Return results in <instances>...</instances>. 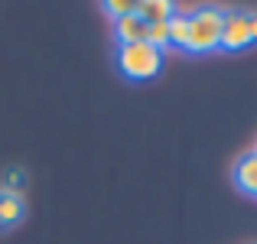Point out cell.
Wrapping results in <instances>:
<instances>
[{"instance_id":"cell-10","label":"cell","mask_w":257,"mask_h":244,"mask_svg":"<svg viewBox=\"0 0 257 244\" xmlns=\"http://www.w3.org/2000/svg\"><path fill=\"white\" fill-rule=\"evenodd\" d=\"M23 189H26V173H23V169H7L0 192H7V195H23Z\"/></svg>"},{"instance_id":"cell-2","label":"cell","mask_w":257,"mask_h":244,"mask_svg":"<svg viewBox=\"0 0 257 244\" xmlns=\"http://www.w3.org/2000/svg\"><path fill=\"white\" fill-rule=\"evenodd\" d=\"M117 69L131 81H150L163 69V52H157L150 43H131L117 46Z\"/></svg>"},{"instance_id":"cell-7","label":"cell","mask_w":257,"mask_h":244,"mask_svg":"<svg viewBox=\"0 0 257 244\" xmlns=\"http://www.w3.org/2000/svg\"><path fill=\"white\" fill-rule=\"evenodd\" d=\"M26 215V205H23V195H7L0 192V228H13L20 225Z\"/></svg>"},{"instance_id":"cell-9","label":"cell","mask_w":257,"mask_h":244,"mask_svg":"<svg viewBox=\"0 0 257 244\" xmlns=\"http://www.w3.org/2000/svg\"><path fill=\"white\" fill-rule=\"evenodd\" d=\"M147 43L157 52H166L170 49V23H153L150 30H147Z\"/></svg>"},{"instance_id":"cell-12","label":"cell","mask_w":257,"mask_h":244,"mask_svg":"<svg viewBox=\"0 0 257 244\" xmlns=\"http://www.w3.org/2000/svg\"><path fill=\"white\" fill-rule=\"evenodd\" d=\"M247 26H251V43H257V13H247Z\"/></svg>"},{"instance_id":"cell-13","label":"cell","mask_w":257,"mask_h":244,"mask_svg":"<svg viewBox=\"0 0 257 244\" xmlns=\"http://www.w3.org/2000/svg\"><path fill=\"white\" fill-rule=\"evenodd\" d=\"M254 150H257V147H254Z\"/></svg>"},{"instance_id":"cell-6","label":"cell","mask_w":257,"mask_h":244,"mask_svg":"<svg viewBox=\"0 0 257 244\" xmlns=\"http://www.w3.org/2000/svg\"><path fill=\"white\" fill-rule=\"evenodd\" d=\"M137 17L144 20L147 26L170 23L176 17V4H170V0H144V4H137Z\"/></svg>"},{"instance_id":"cell-5","label":"cell","mask_w":257,"mask_h":244,"mask_svg":"<svg viewBox=\"0 0 257 244\" xmlns=\"http://www.w3.org/2000/svg\"><path fill=\"white\" fill-rule=\"evenodd\" d=\"M147 30L150 26L137 17V10L127 13L124 20H114V39L117 46H131V43H147Z\"/></svg>"},{"instance_id":"cell-11","label":"cell","mask_w":257,"mask_h":244,"mask_svg":"<svg viewBox=\"0 0 257 244\" xmlns=\"http://www.w3.org/2000/svg\"><path fill=\"white\" fill-rule=\"evenodd\" d=\"M101 10H104L111 20H124L127 13L137 10V4H131V0H107V4H101Z\"/></svg>"},{"instance_id":"cell-3","label":"cell","mask_w":257,"mask_h":244,"mask_svg":"<svg viewBox=\"0 0 257 244\" xmlns=\"http://www.w3.org/2000/svg\"><path fill=\"white\" fill-rule=\"evenodd\" d=\"M251 46V26H247V13H225V26H221V49L241 52Z\"/></svg>"},{"instance_id":"cell-1","label":"cell","mask_w":257,"mask_h":244,"mask_svg":"<svg viewBox=\"0 0 257 244\" xmlns=\"http://www.w3.org/2000/svg\"><path fill=\"white\" fill-rule=\"evenodd\" d=\"M221 26H225V13L215 10V7H202V10L189 13L186 52H195V56L218 52L221 49Z\"/></svg>"},{"instance_id":"cell-4","label":"cell","mask_w":257,"mask_h":244,"mask_svg":"<svg viewBox=\"0 0 257 244\" xmlns=\"http://www.w3.org/2000/svg\"><path fill=\"white\" fill-rule=\"evenodd\" d=\"M231 176H234V186H238L241 192L257 199V150L241 153L238 163H234V169H231Z\"/></svg>"},{"instance_id":"cell-8","label":"cell","mask_w":257,"mask_h":244,"mask_svg":"<svg viewBox=\"0 0 257 244\" xmlns=\"http://www.w3.org/2000/svg\"><path fill=\"white\" fill-rule=\"evenodd\" d=\"M186 39H189V13H179L170 20V46L173 49H186Z\"/></svg>"}]
</instances>
